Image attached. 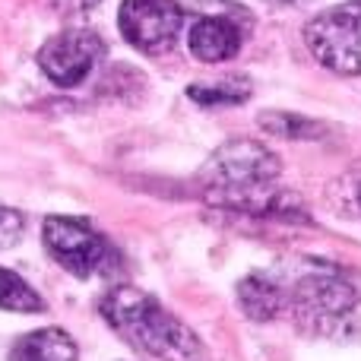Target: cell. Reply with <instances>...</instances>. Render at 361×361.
<instances>
[{
  "instance_id": "obj_15",
  "label": "cell",
  "mask_w": 361,
  "mask_h": 361,
  "mask_svg": "<svg viewBox=\"0 0 361 361\" xmlns=\"http://www.w3.org/2000/svg\"><path fill=\"white\" fill-rule=\"evenodd\" d=\"M54 4L67 13H89V10H95L102 0H54Z\"/></svg>"
},
{
  "instance_id": "obj_8",
  "label": "cell",
  "mask_w": 361,
  "mask_h": 361,
  "mask_svg": "<svg viewBox=\"0 0 361 361\" xmlns=\"http://www.w3.org/2000/svg\"><path fill=\"white\" fill-rule=\"evenodd\" d=\"M190 54L203 63H219V61H231L244 44V32L238 29L235 19L228 16H203L190 25Z\"/></svg>"
},
{
  "instance_id": "obj_5",
  "label": "cell",
  "mask_w": 361,
  "mask_h": 361,
  "mask_svg": "<svg viewBox=\"0 0 361 361\" xmlns=\"http://www.w3.org/2000/svg\"><path fill=\"white\" fill-rule=\"evenodd\" d=\"M305 44L326 70L343 76L361 73V4H339L305 23Z\"/></svg>"
},
{
  "instance_id": "obj_4",
  "label": "cell",
  "mask_w": 361,
  "mask_h": 361,
  "mask_svg": "<svg viewBox=\"0 0 361 361\" xmlns=\"http://www.w3.org/2000/svg\"><path fill=\"white\" fill-rule=\"evenodd\" d=\"M42 241L54 263H61L76 279L111 276L121 263L111 241L99 235L89 222L73 216H48L42 225Z\"/></svg>"
},
{
  "instance_id": "obj_9",
  "label": "cell",
  "mask_w": 361,
  "mask_h": 361,
  "mask_svg": "<svg viewBox=\"0 0 361 361\" xmlns=\"http://www.w3.org/2000/svg\"><path fill=\"white\" fill-rule=\"evenodd\" d=\"M10 361H80V349L67 330L42 326L13 343Z\"/></svg>"
},
{
  "instance_id": "obj_7",
  "label": "cell",
  "mask_w": 361,
  "mask_h": 361,
  "mask_svg": "<svg viewBox=\"0 0 361 361\" xmlns=\"http://www.w3.org/2000/svg\"><path fill=\"white\" fill-rule=\"evenodd\" d=\"M121 35L143 54H165L175 48L184 29L178 0H124L118 13Z\"/></svg>"
},
{
  "instance_id": "obj_12",
  "label": "cell",
  "mask_w": 361,
  "mask_h": 361,
  "mask_svg": "<svg viewBox=\"0 0 361 361\" xmlns=\"http://www.w3.org/2000/svg\"><path fill=\"white\" fill-rule=\"evenodd\" d=\"M0 311L13 314H42L44 298L19 273L0 267Z\"/></svg>"
},
{
  "instance_id": "obj_11",
  "label": "cell",
  "mask_w": 361,
  "mask_h": 361,
  "mask_svg": "<svg viewBox=\"0 0 361 361\" xmlns=\"http://www.w3.org/2000/svg\"><path fill=\"white\" fill-rule=\"evenodd\" d=\"M263 133L269 137H279V140H324L330 133V127L324 121H314V118H305V114H295V111H263L257 118Z\"/></svg>"
},
{
  "instance_id": "obj_2",
  "label": "cell",
  "mask_w": 361,
  "mask_h": 361,
  "mask_svg": "<svg viewBox=\"0 0 361 361\" xmlns=\"http://www.w3.org/2000/svg\"><path fill=\"white\" fill-rule=\"evenodd\" d=\"M99 307L108 326L146 355L159 361H212L203 339L143 288L114 286Z\"/></svg>"
},
{
  "instance_id": "obj_13",
  "label": "cell",
  "mask_w": 361,
  "mask_h": 361,
  "mask_svg": "<svg viewBox=\"0 0 361 361\" xmlns=\"http://www.w3.org/2000/svg\"><path fill=\"white\" fill-rule=\"evenodd\" d=\"M250 80L247 76H225L219 82H209V86H190L187 95L200 105H241V102L250 99Z\"/></svg>"
},
{
  "instance_id": "obj_6",
  "label": "cell",
  "mask_w": 361,
  "mask_h": 361,
  "mask_svg": "<svg viewBox=\"0 0 361 361\" xmlns=\"http://www.w3.org/2000/svg\"><path fill=\"white\" fill-rule=\"evenodd\" d=\"M105 57V42L92 29H63L38 48V67L54 86L73 89Z\"/></svg>"
},
{
  "instance_id": "obj_16",
  "label": "cell",
  "mask_w": 361,
  "mask_h": 361,
  "mask_svg": "<svg viewBox=\"0 0 361 361\" xmlns=\"http://www.w3.org/2000/svg\"><path fill=\"white\" fill-rule=\"evenodd\" d=\"M358 203H361V190H358Z\"/></svg>"
},
{
  "instance_id": "obj_3",
  "label": "cell",
  "mask_w": 361,
  "mask_h": 361,
  "mask_svg": "<svg viewBox=\"0 0 361 361\" xmlns=\"http://www.w3.org/2000/svg\"><path fill=\"white\" fill-rule=\"evenodd\" d=\"M358 292L352 282H345L343 276L330 273H307L298 282L286 288V311H292L295 324L307 333H336L343 326V320L355 311Z\"/></svg>"
},
{
  "instance_id": "obj_14",
  "label": "cell",
  "mask_w": 361,
  "mask_h": 361,
  "mask_svg": "<svg viewBox=\"0 0 361 361\" xmlns=\"http://www.w3.org/2000/svg\"><path fill=\"white\" fill-rule=\"evenodd\" d=\"M25 219L19 209H10V206H0V250L13 247V244L23 238Z\"/></svg>"
},
{
  "instance_id": "obj_1",
  "label": "cell",
  "mask_w": 361,
  "mask_h": 361,
  "mask_svg": "<svg viewBox=\"0 0 361 361\" xmlns=\"http://www.w3.org/2000/svg\"><path fill=\"white\" fill-rule=\"evenodd\" d=\"M282 162L269 146L257 140H228L200 169V187L206 203L219 209H238L250 216L301 219V200L276 187Z\"/></svg>"
},
{
  "instance_id": "obj_10",
  "label": "cell",
  "mask_w": 361,
  "mask_h": 361,
  "mask_svg": "<svg viewBox=\"0 0 361 361\" xmlns=\"http://www.w3.org/2000/svg\"><path fill=\"white\" fill-rule=\"evenodd\" d=\"M238 305L257 324H267V320H276L282 311H286V286L273 279V276H244L238 282Z\"/></svg>"
}]
</instances>
